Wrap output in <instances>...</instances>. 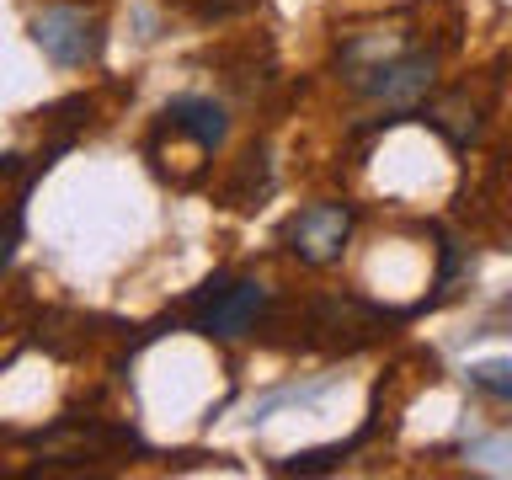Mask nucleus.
<instances>
[{
  "instance_id": "nucleus-1",
  "label": "nucleus",
  "mask_w": 512,
  "mask_h": 480,
  "mask_svg": "<svg viewBox=\"0 0 512 480\" xmlns=\"http://www.w3.org/2000/svg\"><path fill=\"white\" fill-rule=\"evenodd\" d=\"M384 326H390V315H384L379 304L358 299V294H320V299H310V310H304V331H310V342L326 347V352H358V347L374 342Z\"/></svg>"
},
{
  "instance_id": "nucleus-2",
  "label": "nucleus",
  "mask_w": 512,
  "mask_h": 480,
  "mask_svg": "<svg viewBox=\"0 0 512 480\" xmlns=\"http://www.w3.org/2000/svg\"><path fill=\"white\" fill-rule=\"evenodd\" d=\"M352 203H304L299 214H288L283 224V246L294 262L304 267H331V262H342V251H347V240H352Z\"/></svg>"
},
{
  "instance_id": "nucleus-3",
  "label": "nucleus",
  "mask_w": 512,
  "mask_h": 480,
  "mask_svg": "<svg viewBox=\"0 0 512 480\" xmlns=\"http://www.w3.org/2000/svg\"><path fill=\"white\" fill-rule=\"evenodd\" d=\"M432 80H438V54H432V48H400V54L368 64L363 75H352V86L363 96H374V102H384V107L406 112L416 102H427Z\"/></svg>"
},
{
  "instance_id": "nucleus-4",
  "label": "nucleus",
  "mask_w": 512,
  "mask_h": 480,
  "mask_svg": "<svg viewBox=\"0 0 512 480\" xmlns=\"http://www.w3.org/2000/svg\"><path fill=\"white\" fill-rule=\"evenodd\" d=\"M267 310V283L256 278H214L198 294V331L235 342V336L256 331V320Z\"/></svg>"
},
{
  "instance_id": "nucleus-5",
  "label": "nucleus",
  "mask_w": 512,
  "mask_h": 480,
  "mask_svg": "<svg viewBox=\"0 0 512 480\" xmlns=\"http://www.w3.org/2000/svg\"><path fill=\"white\" fill-rule=\"evenodd\" d=\"M32 38H38V48L54 64H91L96 54H102V22L96 16H86L80 6H54L43 11L38 22H32Z\"/></svg>"
},
{
  "instance_id": "nucleus-6",
  "label": "nucleus",
  "mask_w": 512,
  "mask_h": 480,
  "mask_svg": "<svg viewBox=\"0 0 512 480\" xmlns=\"http://www.w3.org/2000/svg\"><path fill=\"white\" fill-rule=\"evenodd\" d=\"M166 128L182 134L203 150H219L224 134H230V112H224L214 96H171L166 102Z\"/></svg>"
},
{
  "instance_id": "nucleus-7",
  "label": "nucleus",
  "mask_w": 512,
  "mask_h": 480,
  "mask_svg": "<svg viewBox=\"0 0 512 480\" xmlns=\"http://www.w3.org/2000/svg\"><path fill=\"white\" fill-rule=\"evenodd\" d=\"M480 112H486V107L470 102V86H464V91H448L443 102H432L427 107V123L438 128L454 150H470V144L480 139Z\"/></svg>"
},
{
  "instance_id": "nucleus-8",
  "label": "nucleus",
  "mask_w": 512,
  "mask_h": 480,
  "mask_svg": "<svg viewBox=\"0 0 512 480\" xmlns=\"http://www.w3.org/2000/svg\"><path fill=\"white\" fill-rule=\"evenodd\" d=\"M470 384L512 406V358H486V363H470Z\"/></svg>"
},
{
  "instance_id": "nucleus-9",
  "label": "nucleus",
  "mask_w": 512,
  "mask_h": 480,
  "mask_svg": "<svg viewBox=\"0 0 512 480\" xmlns=\"http://www.w3.org/2000/svg\"><path fill=\"white\" fill-rule=\"evenodd\" d=\"M347 459V443H331V448H310V454H294L283 464L288 475H315V470H331V464Z\"/></svg>"
},
{
  "instance_id": "nucleus-10",
  "label": "nucleus",
  "mask_w": 512,
  "mask_h": 480,
  "mask_svg": "<svg viewBox=\"0 0 512 480\" xmlns=\"http://www.w3.org/2000/svg\"><path fill=\"white\" fill-rule=\"evenodd\" d=\"M16 240H22V208H11V219L0 224V272L11 267V256H16Z\"/></svg>"
},
{
  "instance_id": "nucleus-11",
  "label": "nucleus",
  "mask_w": 512,
  "mask_h": 480,
  "mask_svg": "<svg viewBox=\"0 0 512 480\" xmlns=\"http://www.w3.org/2000/svg\"><path fill=\"white\" fill-rule=\"evenodd\" d=\"M256 0H203V16H230V11H246Z\"/></svg>"
},
{
  "instance_id": "nucleus-12",
  "label": "nucleus",
  "mask_w": 512,
  "mask_h": 480,
  "mask_svg": "<svg viewBox=\"0 0 512 480\" xmlns=\"http://www.w3.org/2000/svg\"><path fill=\"white\" fill-rule=\"evenodd\" d=\"M16 171H22V155H0V182H11Z\"/></svg>"
}]
</instances>
